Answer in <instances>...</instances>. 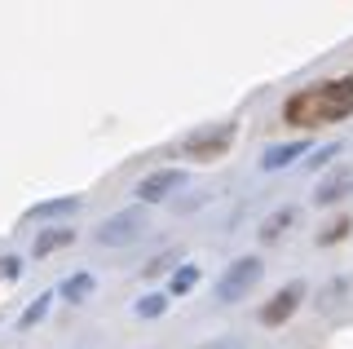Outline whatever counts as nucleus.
Segmentation results:
<instances>
[{
	"mask_svg": "<svg viewBox=\"0 0 353 349\" xmlns=\"http://www.w3.org/2000/svg\"><path fill=\"white\" fill-rule=\"evenodd\" d=\"M283 115L292 124H331V119H345L353 115V80H331V84H318V89H301L287 97Z\"/></svg>",
	"mask_w": 353,
	"mask_h": 349,
	"instance_id": "f257e3e1",
	"label": "nucleus"
},
{
	"mask_svg": "<svg viewBox=\"0 0 353 349\" xmlns=\"http://www.w3.org/2000/svg\"><path fill=\"white\" fill-rule=\"evenodd\" d=\"M261 275H265V266H261L256 257H239V261H230L225 275L216 279V301H221V305L243 301V297H248V292L261 283Z\"/></svg>",
	"mask_w": 353,
	"mask_h": 349,
	"instance_id": "f03ea898",
	"label": "nucleus"
},
{
	"mask_svg": "<svg viewBox=\"0 0 353 349\" xmlns=\"http://www.w3.org/2000/svg\"><path fill=\"white\" fill-rule=\"evenodd\" d=\"M141 230H146V212L141 208H124V212H115V217H106L102 226L93 230V243L97 248H128V243H137Z\"/></svg>",
	"mask_w": 353,
	"mask_h": 349,
	"instance_id": "7ed1b4c3",
	"label": "nucleus"
},
{
	"mask_svg": "<svg viewBox=\"0 0 353 349\" xmlns=\"http://www.w3.org/2000/svg\"><path fill=\"white\" fill-rule=\"evenodd\" d=\"M230 141H234V124H203L194 133H185L181 155L185 159H216L230 150Z\"/></svg>",
	"mask_w": 353,
	"mask_h": 349,
	"instance_id": "20e7f679",
	"label": "nucleus"
},
{
	"mask_svg": "<svg viewBox=\"0 0 353 349\" xmlns=\"http://www.w3.org/2000/svg\"><path fill=\"white\" fill-rule=\"evenodd\" d=\"M181 186H185V172L181 168H159V172H150V177L137 181V199L141 203H163L168 195H176Z\"/></svg>",
	"mask_w": 353,
	"mask_h": 349,
	"instance_id": "39448f33",
	"label": "nucleus"
},
{
	"mask_svg": "<svg viewBox=\"0 0 353 349\" xmlns=\"http://www.w3.org/2000/svg\"><path fill=\"white\" fill-rule=\"evenodd\" d=\"M301 297H305V288H301V283H287L279 297H274V301L261 310V323H265V327H279V323H287V319L296 314V305H301Z\"/></svg>",
	"mask_w": 353,
	"mask_h": 349,
	"instance_id": "423d86ee",
	"label": "nucleus"
},
{
	"mask_svg": "<svg viewBox=\"0 0 353 349\" xmlns=\"http://www.w3.org/2000/svg\"><path fill=\"white\" fill-rule=\"evenodd\" d=\"M80 212V195H58V199H44L36 208L22 212V221H53V217H75Z\"/></svg>",
	"mask_w": 353,
	"mask_h": 349,
	"instance_id": "0eeeda50",
	"label": "nucleus"
},
{
	"mask_svg": "<svg viewBox=\"0 0 353 349\" xmlns=\"http://www.w3.org/2000/svg\"><path fill=\"white\" fill-rule=\"evenodd\" d=\"M349 190H353V172H349V168H336L327 181H318L314 199H318V203H336V199H345Z\"/></svg>",
	"mask_w": 353,
	"mask_h": 349,
	"instance_id": "6e6552de",
	"label": "nucleus"
},
{
	"mask_svg": "<svg viewBox=\"0 0 353 349\" xmlns=\"http://www.w3.org/2000/svg\"><path fill=\"white\" fill-rule=\"evenodd\" d=\"M71 239H75L71 226H53V230H40V235H36L31 252H36V257H49V252H58V248H66Z\"/></svg>",
	"mask_w": 353,
	"mask_h": 349,
	"instance_id": "1a4fd4ad",
	"label": "nucleus"
},
{
	"mask_svg": "<svg viewBox=\"0 0 353 349\" xmlns=\"http://www.w3.org/2000/svg\"><path fill=\"white\" fill-rule=\"evenodd\" d=\"M296 155H305V141H283V146H270V150H265V159H261V168H265V172L287 168Z\"/></svg>",
	"mask_w": 353,
	"mask_h": 349,
	"instance_id": "9d476101",
	"label": "nucleus"
},
{
	"mask_svg": "<svg viewBox=\"0 0 353 349\" xmlns=\"http://www.w3.org/2000/svg\"><path fill=\"white\" fill-rule=\"evenodd\" d=\"M292 221H296V208H279V212H270V217L261 221V230H256V235L265 239V243H274V239H279Z\"/></svg>",
	"mask_w": 353,
	"mask_h": 349,
	"instance_id": "9b49d317",
	"label": "nucleus"
},
{
	"mask_svg": "<svg viewBox=\"0 0 353 349\" xmlns=\"http://www.w3.org/2000/svg\"><path fill=\"white\" fill-rule=\"evenodd\" d=\"M62 297L66 301H88L93 297V275H71L62 283Z\"/></svg>",
	"mask_w": 353,
	"mask_h": 349,
	"instance_id": "f8f14e48",
	"label": "nucleus"
},
{
	"mask_svg": "<svg viewBox=\"0 0 353 349\" xmlns=\"http://www.w3.org/2000/svg\"><path fill=\"white\" fill-rule=\"evenodd\" d=\"M49 301H53V297H36V305H27V310H22V319H18L22 332H27V327H36L44 314H49Z\"/></svg>",
	"mask_w": 353,
	"mask_h": 349,
	"instance_id": "ddd939ff",
	"label": "nucleus"
},
{
	"mask_svg": "<svg viewBox=\"0 0 353 349\" xmlns=\"http://www.w3.org/2000/svg\"><path fill=\"white\" fill-rule=\"evenodd\" d=\"M137 314H141V319H159V314H163V297H141Z\"/></svg>",
	"mask_w": 353,
	"mask_h": 349,
	"instance_id": "4468645a",
	"label": "nucleus"
},
{
	"mask_svg": "<svg viewBox=\"0 0 353 349\" xmlns=\"http://www.w3.org/2000/svg\"><path fill=\"white\" fill-rule=\"evenodd\" d=\"M194 279H199V270H194V266H185L181 275L172 279V292H190V288H194Z\"/></svg>",
	"mask_w": 353,
	"mask_h": 349,
	"instance_id": "2eb2a0df",
	"label": "nucleus"
},
{
	"mask_svg": "<svg viewBox=\"0 0 353 349\" xmlns=\"http://www.w3.org/2000/svg\"><path fill=\"white\" fill-rule=\"evenodd\" d=\"M336 155H340V141H331V146L314 150V159H309V168H318V163H327V159H336Z\"/></svg>",
	"mask_w": 353,
	"mask_h": 349,
	"instance_id": "dca6fc26",
	"label": "nucleus"
},
{
	"mask_svg": "<svg viewBox=\"0 0 353 349\" xmlns=\"http://www.w3.org/2000/svg\"><path fill=\"white\" fill-rule=\"evenodd\" d=\"M345 230H349V221H336L331 230H323V235H318V243H336V239L345 235Z\"/></svg>",
	"mask_w": 353,
	"mask_h": 349,
	"instance_id": "f3484780",
	"label": "nucleus"
},
{
	"mask_svg": "<svg viewBox=\"0 0 353 349\" xmlns=\"http://www.w3.org/2000/svg\"><path fill=\"white\" fill-rule=\"evenodd\" d=\"M168 266H172V252H163V257H154L150 266H146V275H163Z\"/></svg>",
	"mask_w": 353,
	"mask_h": 349,
	"instance_id": "a211bd4d",
	"label": "nucleus"
},
{
	"mask_svg": "<svg viewBox=\"0 0 353 349\" xmlns=\"http://www.w3.org/2000/svg\"><path fill=\"white\" fill-rule=\"evenodd\" d=\"M203 349H243V341H234V336H216V341L203 345Z\"/></svg>",
	"mask_w": 353,
	"mask_h": 349,
	"instance_id": "6ab92c4d",
	"label": "nucleus"
},
{
	"mask_svg": "<svg viewBox=\"0 0 353 349\" xmlns=\"http://www.w3.org/2000/svg\"><path fill=\"white\" fill-rule=\"evenodd\" d=\"M0 270H5V279H18V270H22V266H18L14 257H5V261H0Z\"/></svg>",
	"mask_w": 353,
	"mask_h": 349,
	"instance_id": "aec40b11",
	"label": "nucleus"
}]
</instances>
